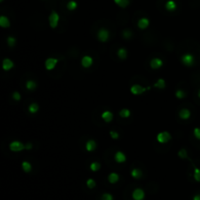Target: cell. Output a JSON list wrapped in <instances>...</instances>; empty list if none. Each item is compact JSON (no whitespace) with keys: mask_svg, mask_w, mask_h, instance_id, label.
Returning <instances> with one entry per match:
<instances>
[{"mask_svg":"<svg viewBox=\"0 0 200 200\" xmlns=\"http://www.w3.org/2000/svg\"><path fill=\"white\" fill-rule=\"evenodd\" d=\"M193 135H194V137H195L197 140L200 141V128H198V127L194 128V129H193Z\"/></svg>","mask_w":200,"mask_h":200,"instance_id":"74e56055","label":"cell"},{"mask_svg":"<svg viewBox=\"0 0 200 200\" xmlns=\"http://www.w3.org/2000/svg\"><path fill=\"white\" fill-rule=\"evenodd\" d=\"M32 147H33V145L31 143H27V145H25V149L30 150V149H32Z\"/></svg>","mask_w":200,"mask_h":200,"instance_id":"ab89813d","label":"cell"},{"mask_svg":"<svg viewBox=\"0 0 200 200\" xmlns=\"http://www.w3.org/2000/svg\"><path fill=\"white\" fill-rule=\"evenodd\" d=\"M109 135H110V137H111L112 140H117V139H119V134L116 132V131H114V130L110 131V132H109Z\"/></svg>","mask_w":200,"mask_h":200,"instance_id":"8d00e7d4","label":"cell"},{"mask_svg":"<svg viewBox=\"0 0 200 200\" xmlns=\"http://www.w3.org/2000/svg\"><path fill=\"white\" fill-rule=\"evenodd\" d=\"M178 156L182 159H188V152L184 148H182V149L179 150L178 152Z\"/></svg>","mask_w":200,"mask_h":200,"instance_id":"83f0119b","label":"cell"},{"mask_svg":"<svg viewBox=\"0 0 200 200\" xmlns=\"http://www.w3.org/2000/svg\"><path fill=\"white\" fill-rule=\"evenodd\" d=\"M107 180L110 184H116L119 181V175L116 173H110L107 177Z\"/></svg>","mask_w":200,"mask_h":200,"instance_id":"d6986e66","label":"cell"},{"mask_svg":"<svg viewBox=\"0 0 200 200\" xmlns=\"http://www.w3.org/2000/svg\"><path fill=\"white\" fill-rule=\"evenodd\" d=\"M86 184L89 188H94L96 186V182H95L93 179H88L86 182Z\"/></svg>","mask_w":200,"mask_h":200,"instance_id":"836d02e7","label":"cell"},{"mask_svg":"<svg viewBox=\"0 0 200 200\" xmlns=\"http://www.w3.org/2000/svg\"><path fill=\"white\" fill-rule=\"evenodd\" d=\"M97 37H98V40L100 42H106L109 38V31L104 27H102V29H99L98 33H97Z\"/></svg>","mask_w":200,"mask_h":200,"instance_id":"5b68a950","label":"cell"},{"mask_svg":"<svg viewBox=\"0 0 200 200\" xmlns=\"http://www.w3.org/2000/svg\"><path fill=\"white\" fill-rule=\"evenodd\" d=\"M181 61H182V63H183L184 66H188V68H190V66H193L194 63H195V58H194V56L192 55V54L186 53V54H184V55L182 56Z\"/></svg>","mask_w":200,"mask_h":200,"instance_id":"6da1fadb","label":"cell"},{"mask_svg":"<svg viewBox=\"0 0 200 200\" xmlns=\"http://www.w3.org/2000/svg\"><path fill=\"white\" fill-rule=\"evenodd\" d=\"M102 118L106 123H109L113 119V113L111 111H109V110H104L102 113Z\"/></svg>","mask_w":200,"mask_h":200,"instance_id":"5bb4252c","label":"cell"},{"mask_svg":"<svg viewBox=\"0 0 200 200\" xmlns=\"http://www.w3.org/2000/svg\"><path fill=\"white\" fill-rule=\"evenodd\" d=\"M66 8L70 10V11H73V10H75L77 8V3H76L74 0H70V1L68 2V4H66Z\"/></svg>","mask_w":200,"mask_h":200,"instance_id":"4316f807","label":"cell"},{"mask_svg":"<svg viewBox=\"0 0 200 200\" xmlns=\"http://www.w3.org/2000/svg\"><path fill=\"white\" fill-rule=\"evenodd\" d=\"M131 176H132L134 179H137V180H138V179H141V178H142L143 172H142V170H140V169L134 168L132 171H131Z\"/></svg>","mask_w":200,"mask_h":200,"instance_id":"ffe728a7","label":"cell"},{"mask_svg":"<svg viewBox=\"0 0 200 200\" xmlns=\"http://www.w3.org/2000/svg\"><path fill=\"white\" fill-rule=\"evenodd\" d=\"M193 178L196 182H200V169L197 167H194V172H193Z\"/></svg>","mask_w":200,"mask_h":200,"instance_id":"4dcf8cb0","label":"cell"},{"mask_svg":"<svg viewBox=\"0 0 200 200\" xmlns=\"http://www.w3.org/2000/svg\"><path fill=\"white\" fill-rule=\"evenodd\" d=\"M85 148H86L87 151H89V152H91V151H94L97 148V143H96V141H94V140H88V141H87V143H86Z\"/></svg>","mask_w":200,"mask_h":200,"instance_id":"2e32d148","label":"cell"},{"mask_svg":"<svg viewBox=\"0 0 200 200\" xmlns=\"http://www.w3.org/2000/svg\"><path fill=\"white\" fill-rule=\"evenodd\" d=\"M22 168H23V170H24V172H25V173H29V172L31 171V169H32V166H31V164L29 162V161H23V162H22Z\"/></svg>","mask_w":200,"mask_h":200,"instance_id":"603a6c76","label":"cell"},{"mask_svg":"<svg viewBox=\"0 0 200 200\" xmlns=\"http://www.w3.org/2000/svg\"><path fill=\"white\" fill-rule=\"evenodd\" d=\"M153 86H154L155 88H158V89H164L166 87V82L163 78H159L157 81L155 82Z\"/></svg>","mask_w":200,"mask_h":200,"instance_id":"cb8c5ba5","label":"cell"},{"mask_svg":"<svg viewBox=\"0 0 200 200\" xmlns=\"http://www.w3.org/2000/svg\"><path fill=\"white\" fill-rule=\"evenodd\" d=\"M102 200H113V196L110 193H104L102 196Z\"/></svg>","mask_w":200,"mask_h":200,"instance_id":"f35d334b","label":"cell"},{"mask_svg":"<svg viewBox=\"0 0 200 200\" xmlns=\"http://www.w3.org/2000/svg\"><path fill=\"white\" fill-rule=\"evenodd\" d=\"M90 169H91V171H93V172L99 171L100 169H101V164L99 162H92L90 164Z\"/></svg>","mask_w":200,"mask_h":200,"instance_id":"f546056e","label":"cell"},{"mask_svg":"<svg viewBox=\"0 0 200 200\" xmlns=\"http://www.w3.org/2000/svg\"><path fill=\"white\" fill-rule=\"evenodd\" d=\"M58 59H56V58H48V59H46V61H45V68L47 70H53L54 68H56V66H57V63H58Z\"/></svg>","mask_w":200,"mask_h":200,"instance_id":"52a82bcc","label":"cell"},{"mask_svg":"<svg viewBox=\"0 0 200 200\" xmlns=\"http://www.w3.org/2000/svg\"><path fill=\"white\" fill-rule=\"evenodd\" d=\"M113 1L115 2V4H118L119 2H120V0H113Z\"/></svg>","mask_w":200,"mask_h":200,"instance_id":"b9f144b4","label":"cell"},{"mask_svg":"<svg viewBox=\"0 0 200 200\" xmlns=\"http://www.w3.org/2000/svg\"><path fill=\"white\" fill-rule=\"evenodd\" d=\"M9 148L11 151H14V152H19V151H22L25 149V145H24L23 143H20V141H13V142L10 143L9 145Z\"/></svg>","mask_w":200,"mask_h":200,"instance_id":"277c9868","label":"cell"},{"mask_svg":"<svg viewBox=\"0 0 200 200\" xmlns=\"http://www.w3.org/2000/svg\"><path fill=\"white\" fill-rule=\"evenodd\" d=\"M14 68V63H13L12 60H10L8 58H5L3 61H2V68L5 71H9L11 70L12 68Z\"/></svg>","mask_w":200,"mask_h":200,"instance_id":"9c48e42d","label":"cell"},{"mask_svg":"<svg viewBox=\"0 0 200 200\" xmlns=\"http://www.w3.org/2000/svg\"><path fill=\"white\" fill-rule=\"evenodd\" d=\"M165 8L169 12H173L177 9V4L174 0H168L165 4Z\"/></svg>","mask_w":200,"mask_h":200,"instance_id":"e0dca14e","label":"cell"},{"mask_svg":"<svg viewBox=\"0 0 200 200\" xmlns=\"http://www.w3.org/2000/svg\"><path fill=\"white\" fill-rule=\"evenodd\" d=\"M16 38H15L14 36H8V38H7V43H8V46L10 48H13L15 45H16Z\"/></svg>","mask_w":200,"mask_h":200,"instance_id":"f1b7e54d","label":"cell"},{"mask_svg":"<svg viewBox=\"0 0 200 200\" xmlns=\"http://www.w3.org/2000/svg\"><path fill=\"white\" fill-rule=\"evenodd\" d=\"M149 66L152 70H158L163 66V61L160 58H153L149 61Z\"/></svg>","mask_w":200,"mask_h":200,"instance_id":"ba28073f","label":"cell"},{"mask_svg":"<svg viewBox=\"0 0 200 200\" xmlns=\"http://www.w3.org/2000/svg\"><path fill=\"white\" fill-rule=\"evenodd\" d=\"M131 115V111L128 109H122L119 111V116L121 118H129Z\"/></svg>","mask_w":200,"mask_h":200,"instance_id":"d4e9b609","label":"cell"},{"mask_svg":"<svg viewBox=\"0 0 200 200\" xmlns=\"http://www.w3.org/2000/svg\"><path fill=\"white\" fill-rule=\"evenodd\" d=\"M37 87V83L34 80H27V83H25V88L29 91H32L34 89H36Z\"/></svg>","mask_w":200,"mask_h":200,"instance_id":"7402d4cb","label":"cell"},{"mask_svg":"<svg viewBox=\"0 0 200 200\" xmlns=\"http://www.w3.org/2000/svg\"><path fill=\"white\" fill-rule=\"evenodd\" d=\"M10 25H11L10 20L6 16H1V17H0V27H3V29H7V27H10Z\"/></svg>","mask_w":200,"mask_h":200,"instance_id":"ac0fdd59","label":"cell"},{"mask_svg":"<svg viewBox=\"0 0 200 200\" xmlns=\"http://www.w3.org/2000/svg\"><path fill=\"white\" fill-rule=\"evenodd\" d=\"M39 110V106L36 104V102H32L29 106V111L30 113H36V112Z\"/></svg>","mask_w":200,"mask_h":200,"instance_id":"484cf974","label":"cell"},{"mask_svg":"<svg viewBox=\"0 0 200 200\" xmlns=\"http://www.w3.org/2000/svg\"><path fill=\"white\" fill-rule=\"evenodd\" d=\"M127 159V157H126V155H125V153L124 152H122V151H116L115 152V154H114V160L116 161L117 163H119V164H122V163H124L125 161H126Z\"/></svg>","mask_w":200,"mask_h":200,"instance_id":"8fae6325","label":"cell"},{"mask_svg":"<svg viewBox=\"0 0 200 200\" xmlns=\"http://www.w3.org/2000/svg\"><path fill=\"white\" fill-rule=\"evenodd\" d=\"M12 98H13V100H15L16 102H20V98H22V96H20V94L19 93V92L16 91V92H14V93H13Z\"/></svg>","mask_w":200,"mask_h":200,"instance_id":"d590c367","label":"cell"},{"mask_svg":"<svg viewBox=\"0 0 200 200\" xmlns=\"http://www.w3.org/2000/svg\"><path fill=\"white\" fill-rule=\"evenodd\" d=\"M149 25V20L147 18H141V19L138 20V27L140 29H145L148 27Z\"/></svg>","mask_w":200,"mask_h":200,"instance_id":"4fadbf2b","label":"cell"},{"mask_svg":"<svg viewBox=\"0 0 200 200\" xmlns=\"http://www.w3.org/2000/svg\"><path fill=\"white\" fill-rule=\"evenodd\" d=\"M59 22H60V16L56 11H52V13L49 16V25L52 29H56L59 25Z\"/></svg>","mask_w":200,"mask_h":200,"instance_id":"8992f818","label":"cell"},{"mask_svg":"<svg viewBox=\"0 0 200 200\" xmlns=\"http://www.w3.org/2000/svg\"><path fill=\"white\" fill-rule=\"evenodd\" d=\"M93 65V59L90 56H84L83 58L81 59V66H83L84 68H88Z\"/></svg>","mask_w":200,"mask_h":200,"instance_id":"7c38bea8","label":"cell"},{"mask_svg":"<svg viewBox=\"0 0 200 200\" xmlns=\"http://www.w3.org/2000/svg\"><path fill=\"white\" fill-rule=\"evenodd\" d=\"M197 95H198V97H199V99H200V89H199V91H198V93H197Z\"/></svg>","mask_w":200,"mask_h":200,"instance_id":"7bdbcfd3","label":"cell"},{"mask_svg":"<svg viewBox=\"0 0 200 200\" xmlns=\"http://www.w3.org/2000/svg\"><path fill=\"white\" fill-rule=\"evenodd\" d=\"M145 191L142 188H136L132 193L133 199L134 200H143L145 198Z\"/></svg>","mask_w":200,"mask_h":200,"instance_id":"30bf717a","label":"cell"},{"mask_svg":"<svg viewBox=\"0 0 200 200\" xmlns=\"http://www.w3.org/2000/svg\"><path fill=\"white\" fill-rule=\"evenodd\" d=\"M0 2H3V0H0Z\"/></svg>","mask_w":200,"mask_h":200,"instance_id":"ee69618b","label":"cell"},{"mask_svg":"<svg viewBox=\"0 0 200 200\" xmlns=\"http://www.w3.org/2000/svg\"><path fill=\"white\" fill-rule=\"evenodd\" d=\"M127 50L125 49V48H119L118 50H117V57H118L120 60H125V59L127 58Z\"/></svg>","mask_w":200,"mask_h":200,"instance_id":"44dd1931","label":"cell"},{"mask_svg":"<svg viewBox=\"0 0 200 200\" xmlns=\"http://www.w3.org/2000/svg\"><path fill=\"white\" fill-rule=\"evenodd\" d=\"M129 4H130L129 0H120V2L117 5H118L120 8H126Z\"/></svg>","mask_w":200,"mask_h":200,"instance_id":"e575fe53","label":"cell"},{"mask_svg":"<svg viewBox=\"0 0 200 200\" xmlns=\"http://www.w3.org/2000/svg\"><path fill=\"white\" fill-rule=\"evenodd\" d=\"M172 139L171 134L167 131H163V132L158 133L157 136H156V140L159 143H167L168 142H170Z\"/></svg>","mask_w":200,"mask_h":200,"instance_id":"3957f363","label":"cell"},{"mask_svg":"<svg viewBox=\"0 0 200 200\" xmlns=\"http://www.w3.org/2000/svg\"><path fill=\"white\" fill-rule=\"evenodd\" d=\"M147 90H150V87H143L139 85V84H135V85L131 86L130 88V92L131 94L135 95V96H139V95H142L143 93H145Z\"/></svg>","mask_w":200,"mask_h":200,"instance_id":"7a4b0ae2","label":"cell"},{"mask_svg":"<svg viewBox=\"0 0 200 200\" xmlns=\"http://www.w3.org/2000/svg\"><path fill=\"white\" fill-rule=\"evenodd\" d=\"M193 200H200V194H196V195H194Z\"/></svg>","mask_w":200,"mask_h":200,"instance_id":"60d3db41","label":"cell"},{"mask_svg":"<svg viewBox=\"0 0 200 200\" xmlns=\"http://www.w3.org/2000/svg\"><path fill=\"white\" fill-rule=\"evenodd\" d=\"M122 36L123 38H125V39H130V38L132 37V32H131V30L129 29H125L122 31Z\"/></svg>","mask_w":200,"mask_h":200,"instance_id":"d6a6232c","label":"cell"},{"mask_svg":"<svg viewBox=\"0 0 200 200\" xmlns=\"http://www.w3.org/2000/svg\"><path fill=\"white\" fill-rule=\"evenodd\" d=\"M179 116H180V118L183 120H188L190 118L191 112H190V110L188 109H183L180 110V112H179Z\"/></svg>","mask_w":200,"mask_h":200,"instance_id":"9a60e30c","label":"cell"},{"mask_svg":"<svg viewBox=\"0 0 200 200\" xmlns=\"http://www.w3.org/2000/svg\"><path fill=\"white\" fill-rule=\"evenodd\" d=\"M176 98L177 99H184V97H186V92H184V90H182V89H179V90L176 91V94H175Z\"/></svg>","mask_w":200,"mask_h":200,"instance_id":"1f68e13d","label":"cell"}]
</instances>
